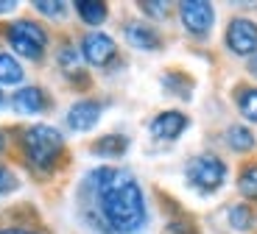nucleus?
<instances>
[{"instance_id":"obj_1","label":"nucleus","mask_w":257,"mask_h":234,"mask_svg":"<svg viewBox=\"0 0 257 234\" xmlns=\"http://www.w3.org/2000/svg\"><path fill=\"white\" fill-rule=\"evenodd\" d=\"M81 212L103 234H137L146 226L143 187L128 170L95 167L81 181Z\"/></svg>"},{"instance_id":"obj_2","label":"nucleus","mask_w":257,"mask_h":234,"mask_svg":"<svg viewBox=\"0 0 257 234\" xmlns=\"http://www.w3.org/2000/svg\"><path fill=\"white\" fill-rule=\"evenodd\" d=\"M23 145H26V156H28V162H31L34 167L51 170L53 162L59 159V153H62V148H64V139L53 126L37 123V126H31L26 131Z\"/></svg>"},{"instance_id":"obj_3","label":"nucleus","mask_w":257,"mask_h":234,"mask_svg":"<svg viewBox=\"0 0 257 234\" xmlns=\"http://www.w3.org/2000/svg\"><path fill=\"white\" fill-rule=\"evenodd\" d=\"M226 178V165L215 153H201L187 165V181L201 192H215Z\"/></svg>"},{"instance_id":"obj_4","label":"nucleus","mask_w":257,"mask_h":234,"mask_svg":"<svg viewBox=\"0 0 257 234\" xmlns=\"http://www.w3.org/2000/svg\"><path fill=\"white\" fill-rule=\"evenodd\" d=\"M6 37H9V45H12L20 56L34 59V62L42 56V51H45V42H48L45 31H42L37 23H31V20H20V23L9 26Z\"/></svg>"},{"instance_id":"obj_5","label":"nucleus","mask_w":257,"mask_h":234,"mask_svg":"<svg viewBox=\"0 0 257 234\" xmlns=\"http://www.w3.org/2000/svg\"><path fill=\"white\" fill-rule=\"evenodd\" d=\"M226 45L238 56H251L257 51V26L246 17L232 20L229 28H226Z\"/></svg>"},{"instance_id":"obj_6","label":"nucleus","mask_w":257,"mask_h":234,"mask_svg":"<svg viewBox=\"0 0 257 234\" xmlns=\"http://www.w3.org/2000/svg\"><path fill=\"white\" fill-rule=\"evenodd\" d=\"M179 14H182L185 28L190 34H196V37H204L212 28V23H215V12H212V6L204 3V0H185L179 6Z\"/></svg>"},{"instance_id":"obj_7","label":"nucleus","mask_w":257,"mask_h":234,"mask_svg":"<svg viewBox=\"0 0 257 234\" xmlns=\"http://www.w3.org/2000/svg\"><path fill=\"white\" fill-rule=\"evenodd\" d=\"M81 56L95 67H103L106 62H112L115 56V39L103 31H92L81 39Z\"/></svg>"},{"instance_id":"obj_8","label":"nucleus","mask_w":257,"mask_h":234,"mask_svg":"<svg viewBox=\"0 0 257 234\" xmlns=\"http://www.w3.org/2000/svg\"><path fill=\"white\" fill-rule=\"evenodd\" d=\"M101 117V103L95 101H78L67 109V126L73 131H90Z\"/></svg>"},{"instance_id":"obj_9","label":"nucleus","mask_w":257,"mask_h":234,"mask_svg":"<svg viewBox=\"0 0 257 234\" xmlns=\"http://www.w3.org/2000/svg\"><path fill=\"white\" fill-rule=\"evenodd\" d=\"M151 134L157 139H176L187 128V117L182 112H162L151 120Z\"/></svg>"},{"instance_id":"obj_10","label":"nucleus","mask_w":257,"mask_h":234,"mask_svg":"<svg viewBox=\"0 0 257 234\" xmlns=\"http://www.w3.org/2000/svg\"><path fill=\"white\" fill-rule=\"evenodd\" d=\"M12 106L20 114H37L45 109V92L39 87H23L12 95Z\"/></svg>"},{"instance_id":"obj_11","label":"nucleus","mask_w":257,"mask_h":234,"mask_svg":"<svg viewBox=\"0 0 257 234\" xmlns=\"http://www.w3.org/2000/svg\"><path fill=\"white\" fill-rule=\"evenodd\" d=\"M126 39L128 45H135L140 51H157L160 48V37H157L154 28L143 26V23H128L126 26Z\"/></svg>"},{"instance_id":"obj_12","label":"nucleus","mask_w":257,"mask_h":234,"mask_svg":"<svg viewBox=\"0 0 257 234\" xmlns=\"http://www.w3.org/2000/svg\"><path fill=\"white\" fill-rule=\"evenodd\" d=\"M126 148H128V139L126 137H120V134H109V137H101L95 145H92V153H95V156L117 159V156L126 153Z\"/></svg>"},{"instance_id":"obj_13","label":"nucleus","mask_w":257,"mask_h":234,"mask_svg":"<svg viewBox=\"0 0 257 234\" xmlns=\"http://www.w3.org/2000/svg\"><path fill=\"white\" fill-rule=\"evenodd\" d=\"M76 12L87 26H101L106 20V3H101V0H78Z\"/></svg>"},{"instance_id":"obj_14","label":"nucleus","mask_w":257,"mask_h":234,"mask_svg":"<svg viewBox=\"0 0 257 234\" xmlns=\"http://www.w3.org/2000/svg\"><path fill=\"white\" fill-rule=\"evenodd\" d=\"M226 145H229L232 151H238V153L251 151V148H254V134H251L246 126H229L226 128Z\"/></svg>"},{"instance_id":"obj_15","label":"nucleus","mask_w":257,"mask_h":234,"mask_svg":"<svg viewBox=\"0 0 257 234\" xmlns=\"http://www.w3.org/2000/svg\"><path fill=\"white\" fill-rule=\"evenodd\" d=\"M23 81V67L14 56L0 53V84H20Z\"/></svg>"},{"instance_id":"obj_16","label":"nucleus","mask_w":257,"mask_h":234,"mask_svg":"<svg viewBox=\"0 0 257 234\" xmlns=\"http://www.w3.org/2000/svg\"><path fill=\"white\" fill-rule=\"evenodd\" d=\"M229 223L232 228H238V231H249L254 226V212H251L246 203H238V206L229 209Z\"/></svg>"},{"instance_id":"obj_17","label":"nucleus","mask_w":257,"mask_h":234,"mask_svg":"<svg viewBox=\"0 0 257 234\" xmlns=\"http://www.w3.org/2000/svg\"><path fill=\"white\" fill-rule=\"evenodd\" d=\"M238 109L246 120L257 123V89H240L238 95Z\"/></svg>"},{"instance_id":"obj_18","label":"nucleus","mask_w":257,"mask_h":234,"mask_svg":"<svg viewBox=\"0 0 257 234\" xmlns=\"http://www.w3.org/2000/svg\"><path fill=\"white\" fill-rule=\"evenodd\" d=\"M238 190L246 198H257V165H246L238 178Z\"/></svg>"},{"instance_id":"obj_19","label":"nucleus","mask_w":257,"mask_h":234,"mask_svg":"<svg viewBox=\"0 0 257 234\" xmlns=\"http://www.w3.org/2000/svg\"><path fill=\"white\" fill-rule=\"evenodd\" d=\"M34 9H37L39 14H45V17H62L67 6H64V3H59V0H56V3H51V0H37V3H34Z\"/></svg>"},{"instance_id":"obj_20","label":"nucleus","mask_w":257,"mask_h":234,"mask_svg":"<svg viewBox=\"0 0 257 234\" xmlns=\"http://www.w3.org/2000/svg\"><path fill=\"white\" fill-rule=\"evenodd\" d=\"M17 190V176H14L9 167H0V195Z\"/></svg>"},{"instance_id":"obj_21","label":"nucleus","mask_w":257,"mask_h":234,"mask_svg":"<svg viewBox=\"0 0 257 234\" xmlns=\"http://www.w3.org/2000/svg\"><path fill=\"white\" fill-rule=\"evenodd\" d=\"M140 9L148 14V17H165V14H168V6H165V3H154V0H143Z\"/></svg>"},{"instance_id":"obj_22","label":"nucleus","mask_w":257,"mask_h":234,"mask_svg":"<svg viewBox=\"0 0 257 234\" xmlns=\"http://www.w3.org/2000/svg\"><path fill=\"white\" fill-rule=\"evenodd\" d=\"M59 62L70 67V64L76 62V53H73V48H62V56H59Z\"/></svg>"},{"instance_id":"obj_23","label":"nucleus","mask_w":257,"mask_h":234,"mask_svg":"<svg viewBox=\"0 0 257 234\" xmlns=\"http://www.w3.org/2000/svg\"><path fill=\"white\" fill-rule=\"evenodd\" d=\"M168 234H196L190 226H185V223H174V226L168 228Z\"/></svg>"},{"instance_id":"obj_24","label":"nucleus","mask_w":257,"mask_h":234,"mask_svg":"<svg viewBox=\"0 0 257 234\" xmlns=\"http://www.w3.org/2000/svg\"><path fill=\"white\" fill-rule=\"evenodd\" d=\"M14 9H17V3H14V0H3V3H0V14L14 12Z\"/></svg>"},{"instance_id":"obj_25","label":"nucleus","mask_w":257,"mask_h":234,"mask_svg":"<svg viewBox=\"0 0 257 234\" xmlns=\"http://www.w3.org/2000/svg\"><path fill=\"white\" fill-rule=\"evenodd\" d=\"M0 234H37V231H28V228H0Z\"/></svg>"},{"instance_id":"obj_26","label":"nucleus","mask_w":257,"mask_h":234,"mask_svg":"<svg viewBox=\"0 0 257 234\" xmlns=\"http://www.w3.org/2000/svg\"><path fill=\"white\" fill-rule=\"evenodd\" d=\"M249 73H251V76H257V53L249 59Z\"/></svg>"},{"instance_id":"obj_27","label":"nucleus","mask_w":257,"mask_h":234,"mask_svg":"<svg viewBox=\"0 0 257 234\" xmlns=\"http://www.w3.org/2000/svg\"><path fill=\"white\" fill-rule=\"evenodd\" d=\"M0 109H3V95H0Z\"/></svg>"},{"instance_id":"obj_28","label":"nucleus","mask_w":257,"mask_h":234,"mask_svg":"<svg viewBox=\"0 0 257 234\" xmlns=\"http://www.w3.org/2000/svg\"><path fill=\"white\" fill-rule=\"evenodd\" d=\"M0 148H3V137H0Z\"/></svg>"}]
</instances>
